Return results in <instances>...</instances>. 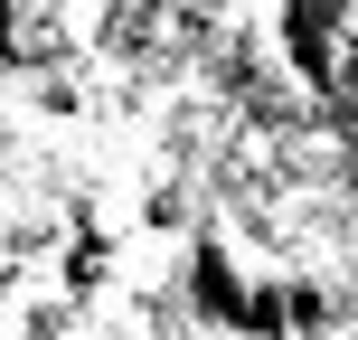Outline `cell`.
Listing matches in <instances>:
<instances>
[{
  "label": "cell",
  "mask_w": 358,
  "mask_h": 340,
  "mask_svg": "<svg viewBox=\"0 0 358 340\" xmlns=\"http://www.w3.org/2000/svg\"><path fill=\"white\" fill-rule=\"evenodd\" d=\"M349 19H358V0H273V67L302 95H321L330 76H340Z\"/></svg>",
  "instance_id": "cell-1"
}]
</instances>
